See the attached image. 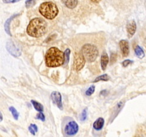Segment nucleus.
<instances>
[{
	"label": "nucleus",
	"mask_w": 146,
	"mask_h": 137,
	"mask_svg": "<svg viewBox=\"0 0 146 137\" xmlns=\"http://www.w3.org/2000/svg\"><path fill=\"white\" fill-rule=\"evenodd\" d=\"M46 22L41 18H34L29 24L27 29V34L32 37H41L46 32Z\"/></svg>",
	"instance_id": "obj_1"
},
{
	"label": "nucleus",
	"mask_w": 146,
	"mask_h": 137,
	"mask_svg": "<svg viewBox=\"0 0 146 137\" xmlns=\"http://www.w3.org/2000/svg\"><path fill=\"white\" fill-rule=\"evenodd\" d=\"M45 62L48 67H58L64 63V53L56 47H51L45 55Z\"/></svg>",
	"instance_id": "obj_2"
},
{
	"label": "nucleus",
	"mask_w": 146,
	"mask_h": 137,
	"mask_svg": "<svg viewBox=\"0 0 146 137\" xmlns=\"http://www.w3.org/2000/svg\"><path fill=\"white\" fill-rule=\"evenodd\" d=\"M40 14L48 19H54L58 14L57 6L51 1H46L40 5L38 9Z\"/></svg>",
	"instance_id": "obj_3"
},
{
	"label": "nucleus",
	"mask_w": 146,
	"mask_h": 137,
	"mask_svg": "<svg viewBox=\"0 0 146 137\" xmlns=\"http://www.w3.org/2000/svg\"><path fill=\"white\" fill-rule=\"evenodd\" d=\"M81 53L84 57L86 61L91 63L94 62L98 57L99 51H98V47L95 44L88 43L83 45V47H81Z\"/></svg>",
	"instance_id": "obj_4"
},
{
	"label": "nucleus",
	"mask_w": 146,
	"mask_h": 137,
	"mask_svg": "<svg viewBox=\"0 0 146 137\" xmlns=\"http://www.w3.org/2000/svg\"><path fill=\"white\" fill-rule=\"evenodd\" d=\"M79 130L78 124L75 121H70L64 126V133L68 136H74Z\"/></svg>",
	"instance_id": "obj_5"
},
{
	"label": "nucleus",
	"mask_w": 146,
	"mask_h": 137,
	"mask_svg": "<svg viewBox=\"0 0 146 137\" xmlns=\"http://www.w3.org/2000/svg\"><path fill=\"white\" fill-rule=\"evenodd\" d=\"M86 59L83 54L81 52H76L74 55V68L76 71H80L84 68L85 65Z\"/></svg>",
	"instance_id": "obj_6"
},
{
	"label": "nucleus",
	"mask_w": 146,
	"mask_h": 137,
	"mask_svg": "<svg viewBox=\"0 0 146 137\" xmlns=\"http://www.w3.org/2000/svg\"><path fill=\"white\" fill-rule=\"evenodd\" d=\"M7 49L11 55L15 57H19L21 54L20 49L17 47L13 41H8L7 43Z\"/></svg>",
	"instance_id": "obj_7"
},
{
	"label": "nucleus",
	"mask_w": 146,
	"mask_h": 137,
	"mask_svg": "<svg viewBox=\"0 0 146 137\" xmlns=\"http://www.w3.org/2000/svg\"><path fill=\"white\" fill-rule=\"evenodd\" d=\"M51 98L53 102L56 104L57 106L60 109H63V104H62V97L61 94L58 91H53L51 94Z\"/></svg>",
	"instance_id": "obj_8"
},
{
	"label": "nucleus",
	"mask_w": 146,
	"mask_h": 137,
	"mask_svg": "<svg viewBox=\"0 0 146 137\" xmlns=\"http://www.w3.org/2000/svg\"><path fill=\"white\" fill-rule=\"evenodd\" d=\"M120 48H121V51H122L123 56L125 57H128L130 52V47H129V43L127 40H121L119 42Z\"/></svg>",
	"instance_id": "obj_9"
},
{
	"label": "nucleus",
	"mask_w": 146,
	"mask_h": 137,
	"mask_svg": "<svg viewBox=\"0 0 146 137\" xmlns=\"http://www.w3.org/2000/svg\"><path fill=\"white\" fill-rule=\"evenodd\" d=\"M136 29H137V26H136V23L134 20H131L127 24L126 26V29H127V32H128V37H132L135 34V31H136Z\"/></svg>",
	"instance_id": "obj_10"
},
{
	"label": "nucleus",
	"mask_w": 146,
	"mask_h": 137,
	"mask_svg": "<svg viewBox=\"0 0 146 137\" xmlns=\"http://www.w3.org/2000/svg\"><path fill=\"white\" fill-rule=\"evenodd\" d=\"M124 105H125V101H120L118 104H117V105L114 107L113 110V113H112V116H113V118L111 119V121H113L114 118L117 116V115L119 114L120 111L122 110L123 107L124 106Z\"/></svg>",
	"instance_id": "obj_11"
},
{
	"label": "nucleus",
	"mask_w": 146,
	"mask_h": 137,
	"mask_svg": "<svg viewBox=\"0 0 146 137\" xmlns=\"http://www.w3.org/2000/svg\"><path fill=\"white\" fill-rule=\"evenodd\" d=\"M104 123H105V121H104V118L100 117V118H98V119L94 121V124H93V127H94L96 131H101L103 127H104Z\"/></svg>",
	"instance_id": "obj_12"
},
{
	"label": "nucleus",
	"mask_w": 146,
	"mask_h": 137,
	"mask_svg": "<svg viewBox=\"0 0 146 137\" xmlns=\"http://www.w3.org/2000/svg\"><path fill=\"white\" fill-rule=\"evenodd\" d=\"M108 61H109V58H108L107 54L104 53V54L101 56V68H102L104 71H105L107 65H108Z\"/></svg>",
	"instance_id": "obj_13"
},
{
	"label": "nucleus",
	"mask_w": 146,
	"mask_h": 137,
	"mask_svg": "<svg viewBox=\"0 0 146 137\" xmlns=\"http://www.w3.org/2000/svg\"><path fill=\"white\" fill-rule=\"evenodd\" d=\"M64 5L69 9H74L78 4V0H61Z\"/></svg>",
	"instance_id": "obj_14"
},
{
	"label": "nucleus",
	"mask_w": 146,
	"mask_h": 137,
	"mask_svg": "<svg viewBox=\"0 0 146 137\" xmlns=\"http://www.w3.org/2000/svg\"><path fill=\"white\" fill-rule=\"evenodd\" d=\"M135 54L136 55V57H138L139 59H143L145 57V52H144L143 49L138 45L135 46Z\"/></svg>",
	"instance_id": "obj_15"
},
{
	"label": "nucleus",
	"mask_w": 146,
	"mask_h": 137,
	"mask_svg": "<svg viewBox=\"0 0 146 137\" xmlns=\"http://www.w3.org/2000/svg\"><path fill=\"white\" fill-rule=\"evenodd\" d=\"M17 15H19V14H17V15H14V16H12V17H11L9 19H7V21H6L5 24H4V29H5L6 32H7V34H9V35H11V31H10V26H9L10 22H11V20H12L14 18V17H16V16H17Z\"/></svg>",
	"instance_id": "obj_16"
},
{
	"label": "nucleus",
	"mask_w": 146,
	"mask_h": 137,
	"mask_svg": "<svg viewBox=\"0 0 146 137\" xmlns=\"http://www.w3.org/2000/svg\"><path fill=\"white\" fill-rule=\"evenodd\" d=\"M31 104H33V106H34V108H35L36 111H38V112H42V111H44V106H43L42 104L37 102L36 101H34V100H31Z\"/></svg>",
	"instance_id": "obj_17"
},
{
	"label": "nucleus",
	"mask_w": 146,
	"mask_h": 137,
	"mask_svg": "<svg viewBox=\"0 0 146 137\" xmlns=\"http://www.w3.org/2000/svg\"><path fill=\"white\" fill-rule=\"evenodd\" d=\"M110 79V76L108 75V74H103V75L101 76H98L97 78H96V79L94 80V82H98V81H108V80Z\"/></svg>",
	"instance_id": "obj_18"
},
{
	"label": "nucleus",
	"mask_w": 146,
	"mask_h": 137,
	"mask_svg": "<svg viewBox=\"0 0 146 137\" xmlns=\"http://www.w3.org/2000/svg\"><path fill=\"white\" fill-rule=\"evenodd\" d=\"M70 54H71V50L69 49H66L65 52L64 53V64H68L70 58Z\"/></svg>",
	"instance_id": "obj_19"
},
{
	"label": "nucleus",
	"mask_w": 146,
	"mask_h": 137,
	"mask_svg": "<svg viewBox=\"0 0 146 137\" xmlns=\"http://www.w3.org/2000/svg\"><path fill=\"white\" fill-rule=\"evenodd\" d=\"M9 111H11V114H12V116H13V117H14V119L18 120L19 116V112L17 111V109H16L14 107L10 106L9 107Z\"/></svg>",
	"instance_id": "obj_20"
},
{
	"label": "nucleus",
	"mask_w": 146,
	"mask_h": 137,
	"mask_svg": "<svg viewBox=\"0 0 146 137\" xmlns=\"http://www.w3.org/2000/svg\"><path fill=\"white\" fill-rule=\"evenodd\" d=\"M29 131H30L31 134L33 135H35L36 133L38 131V127L36 124H31V125L29 126Z\"/></svg>",
	"instance_id": "obj_21"
},
{
	"label": "nucleus",
	"mask_w": 146,
	"mask_h": 137,
	"mask_svg": "<svg viewBox=\"0 0 146 137\" xmlns=\"http://www.w3.org/2000/svg\"><path fill=\"white\" fill-rule=\"evenodd\" d=\"M95 86H90L89 88L86 90V95L88 96H90L92 95L94 93V91H95Z\"/></svg>",
	"instance_id": "obj_22"
},
{
	"label": "nucleus",
	"mask_w": 146,
	"mask_h": 137,
	"mask_svg": "<svg viewBox=\"0 0 146 137\" xmlns=\"http://www.w3.org/2000/svg\"><path fill=\"white\" fill-rule=\"evenodd\" d=\"M36 1L37 0H27L25 2L26 7L27 8H30V7H33V6H34L36 4Z\"/></svg>",
	"instance_id": "obj_23"
},
{
	"label": "nucleus",
	"mask_w": 146,
	"mask_h": 137,
	"mask_svg": "<svg viewBox=\"0 0 146 137\" xmlns=\"http://www.w3.org/2000/svg\"><path fill=\"white\" fill-rule=\"evenodd\" d=\"M87 117H88V112H87V108L83 110L82 113L81 114V121H85L87 119Z\"/></svg>",
	"instance_id": "obj_24"
},
{
	"label": "nucleus",
	"mask_w": 146,
	"mask_h": 137,
	"mask_svg": "<svg viewBox=\"0 0 146 137\" xmlns=\"http://www.w3.org/2000/svg\"><path fill=\"white\" fill-rule=\"evenodd\" d=\"M133 62V61H132V60H130V59H126L125 60V61H123L122 62V65L123 67H127L128 65H130L131 64H132V63Z\"/></svg>",
	"instance_id": "obj_25"
},
{
	"label": "nucleus",
	"mask_w": 146,
	"mask_h": 137,
	"mask_svg": "<svg viewBox=\"0 0 146 137\" xmlns=\"http://www.w3.org/2000/svg\"><path fill=\"white\" fill-rule=\"evenodd\" d=\"M36 118H38V119L41 120L42 121H45V116H44V114L42 112H39L37 114Z\"/></svg>",
	"instance_id": "obj_26"
},
{
	"label": "nucleus",
	"mask_w": 146,
	"mask_h": 137,
	"mask_svg": "<svg viewBox=\"0 0 146 137\" xmlns=\"http://www.w3.org/2000/svg\"><path fill=\"white\" fill-rule=\"evenodd\" d=\"M20 0H3L4 3L6 4H9V3H15L17 2V1H19Z\"/></svg>",
	"instance_id": "obj_27"
},
{
	"label": "nucleus",
	"mask_w": 146,
	"mask_h": 137,
	"mask_svg": "<svg viewBox=\"0 0 146 137\" xmlns=\"http://www.w3.org/2000/svg\"><path fill=\"white\" fill-rule=\"evenodd\" d=\"M115 59H116V54H111V63L115 62Z\"/></svg>",
	"instance_id": "obj_28"
},
{
	"label": "nucleus",
	"mask_w": 146,
	"mask_h": 137,
	"mask_svg": "<svg viewBox=\"0 0 146 137\" xmlns=\"http://www.w3.org/2000/svg\"><path fill=\"white\" fill-rule=\"evenodd\" d=\"M106 94H107V91H106V90H104V91H101V94H101V95H102V96H105Z\"/></svg>",
	"instance_id": "obj_29"
},
{
	"label": "nucleus",
	"mask_w": 146,
	"mask_h": 137,
	"mask_svg": "<svg viewBox=\"0 0 146 137\" xmlns=\"http://www.w3.org/2000/svg\"><path fill=\"white\" fill-rule=\"evenodd\" d=\"M91 1H92V2H94V3H98V2H100L101 0H91Z\"/></svg>",
	"instance_id": "obj_30"
},
{
	"label": "nucleus",
	"mask_w": 146,
	"mask_h": 137,
	"mask_svg": "<svg viewBox=\"0 0 146 137\" xmlns=\"http://www.w3.org/2000/svg\"><path fill=\"white\" fill-rule=\"evenodd\" d=\"M3 120V116H2V114H1V112L0 111V121H1Z\"/></svg>",
	"instance_id": "obj_31"
},
{
	"label": "nucleus",
	"mask_w": 146,
	"mask_h": 137,
	"mask_svg": "<svg viewBox=\"0 0 146 137\" xmlns=\"http://www.w3.org/2000/svg\"><path fill=\"white\" fill-rule=\"evenodd\" d=\"M134 137H140L139 136H134Z\"/></svg>",
	"instance_id": "obj_32"
}]
</instances>
